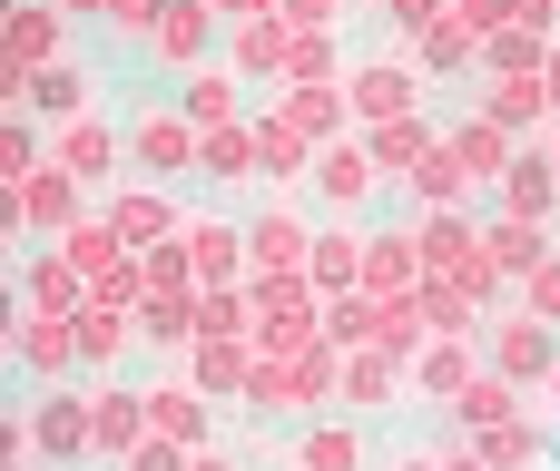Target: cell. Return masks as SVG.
<instances>
[{
  "label": "cell",
  "mask_w": 560,
  "mask_h": 471,
  "mask_svg": "<svg viewBox=\"0 0 560 471\" xmlns=\"http://www.w3.org/2000/svg\"><path fill=\"white\" fill-rule=\"evenodd\" d=\"M30 452H39V471H79V462H98V413H89V393H79V384H49V393H30Z\"/></svg>",
  "instance_id": "obj_1"
},
{
  "label": "cell",
  "mask_w": 560,
  "mask_h": 471,
  "mask_svg": "<svg viewBox=\"0 0 560 471\" xmlns=\"http://www.w3.org/2000/svg\"><path fill=\"white\" fill-rule=\"evenodd\" d=\"M345 98H354V128H394V118L423 108V59L413 49H374V59L345 69Z\"/></svg>",
  "instance_id": "obj_2"
},
{
  "label": "cell",
  "mask_w": 560,
  "mask_h": 471,
  "mask_svg": "<svg viewBox=\"0 0 560 471\" xmlns=\"http://www.w3.org/2000/svg\"><path fill=\"white\" fill-rule=\"evenodd\" d=\"M197 148H207V128H197L187 108H158V98H148V108L128 118V167H138V177H197Z\"/></svg>",
  "instance_id": "obj_3"
},
{
  "label": "cell",
  "mask_w": 560,
  "mask_h": 471,
  "mask_svg": "<svg viewBox=\"0 0 560 471\" xmlns=\"http://www.w3.org/2000/svg\"><path fill=\"white\" fill-rule=\"evenodd\" d=\"M482 344H492L482 364H502V374H512V384H532V393L551 384V364H560V325H541L522 295L502 305V325H482Z\"/></svg>",
  "instance_id": "obj_4"
},
{
  "label": "cell",
  "mask_w": 560,
  "mask_h": 471,
  "mask_svg": "<svg viewBox=\"0 0 560 471\" xmlns=\"http://www.w3.org/2000/svg\"><path fill=\"white\" fill-rule=\"evenodd\" d=\"M10 364L30 374V393L69 384V374H79V325H69V315H39V305H20V325H10Z\"/></svg>",
  "instance_id": "obj_5"
},
{
  "label": "cell",
  "mask_w": 560,
  "mask_h": 471,
  "mask_svg": "<svg viewBox=\"0 0 560 471\" xmlns=\"http://www.w3.org/2000/svg\"><path fill=\"white\" fill-rule=\"evenodd\" d=\"M49 167H69L79 187H108V177L128 167V128H108L98 108H89V118H59V138H49Z\"/></svg>",
  "instance_id": "obj_6"
},
{
  "label": "cell",
  "mask_w": 560,
  "mask_h": 471,
  "mask_svg": "<svg viewBox=\"0 0 560 471\" xmlns=\"http://www.w3.org/2000/svg\"><path fill=\"white\" fill-rule=\"evenodd\" d=\"M59 39H69V10H59V0H20V10H10V69H0V98H10V108H20V89H30V69L59 59Z\"/></svg>",
  "instance_id": "obj_7"
},
{
  "label": "cell",
  "mask_w": 560,
  "mask_h": 471,
  "mask_svg": "<svg viewBox=\"0 0 560 471\" xmlns=\"http://www.w3.org/2000/svg\"><path fill=\"white\" fill-rule=\"evenodd\" d=\"M20 305H39V315H79V305H89V275H79V256H69L59 236H39V246L20 256Z\"/></svg>",
  "instance_id": "obj_8"
},
{
  "label": "cell",
  "mask_w": 560,
  "mask_h": 471,
  "mask_svg": "<svg viewBox=\"0 0 560 471\" xmlns=\"http://www.w3.org/2000/svg\"><path fill=\"white\" fill-rule=\"evenodd\" d=\"M148 423H158L177 452H207V443H217V393H207L197 374H177V384H148Z\"/></svg>",
  "instance_id": "obj_9"
},
{
  "label": "cell",
  "mask_w": 560,
  "mask_h": 471,
  "mask_svg": "<svg viewBox=\"0 0 560 471\" xmlns=\"http://www.w3.org/2000/svg\"><path fill=\"white\" fill-rule=\"evenodd\" d=\"M10 226H30V236H69V226H79V177H69V167H30V177L10 187Z\"/></svg>",
  "instance_id": "obj_10"
},
{
  "label": "cell",
  "mask_w": 560,
  "mask_h": 471,
  "mask_svg": "<svg viewBox=\"0 0 560 471\" xmlns=\"http://www.w3.org/2000/svg\"><path fill=\"white\" fill-rule=\"evenodd\" d=\"M472 374H482V354H472V334H433V344L413 354V403H423V413H453Z\"/></svg>",
  "instance_id": "obj_11"
},
{
  "label": "cell",
  "mask_w": 560,
  "mask_h": 471,
  "mask_svg": "<svg viewBox=\"0 0 560 471\" xmlns=\"http://www.w3.org/2000/svg\"><path fill=\"white\" fill-rule=\"evenodd\" d=\"M89 413H98V462H128V452L158 433V423H148V384H108V374H98V384H89Z\"/></svg>",
  "instance_id": "obj_12"
},
{
  "label": "cell",
  "mask_w": 560,
  "mask_h": 471,
  "mask_svg": "<svg viewBox=\"0 0 560 471\" xmlns=\"http://www.w3.org/2000/svg\"><path fill=\"white\" fill-rule=\"evenodd\" d=\"M374 187H394V177L374 167V138H335V148L315 157V197H325V207H345V216H354Z\"/></svg>",
  "instance_id": "obj_13"
},
{
  "label": "cell",
  "mask_w": 560,
  "mask_h": 471,
  "mask_svg": "<svg viewBox=\"0 0 560 471\" xmlns=\"http://www.w3.org/2000/svg\"><path fill=\"white\" fill-rule=\"evenodd\" d=\"M217 30H226V10L217 0H167V20H158V69H207V49H217Z\"/></svg>",
  "instance_id": "obj_14"
},
{
  "label": "cell",
  "mask_w": 560,
  "mask_h": 471,
  "mask_svg": "<svg viewBox=\"0 0 560 471\" xmlns=\"http://www.w3.org/2000/svg\"><path fill=\"white\" fill-rule=\"evenodd\" d=\"M295 471H374V452H364V413H315V423L295 433Z\"/></svg>",
  "instance_id": "obj_15"
},
{
  "label": "cell",
  "mask_w": 560,
  "mask_h": 471,
  "mask_svg": "<svg viewBox=\"0 0 560 471\" xmlns=\"http://www.w3.org/2000/svg\"><path fill=\"white\" fill-rule=\"evenodd\" d=\"M246 256H256V275H305V266H315V226H305L295 207H266V216L246 226Z\"/></svg>",
  "instance_id": "obj_16"
},
{
  "label": "cell",
  "mask_w": 560,
  "mask_h": 471,
  "mask_svg": "<svg viewBox=\"0 0 560 471\" xmlns=\"http://www.w3.org/2000/svg\"><path fill=\"white\" fill-rule=\"evenodd\" d=\"M453 148H463L472 187H502V177H512V157H522V138H512L492 108H463V118H453Z\"/></svg>",
  "instance_id": "obj_17"
},
{
  "label": "cell",
  "mask_w": 560,
  "mask_h": 471,
  "mask_svg": "<svg viewBox=\"0 0 560 471\" xmlns=\"http://www.w3.org/2000/svg\"><path fill=\"white\" fill-rule=\"evenodd\" d=\"M108 216H118V236L128 246H167L187 216H177V197H167V177H138V187H118L108 197Z\"/></svg>",
  "instance_id": "obj_18"
},
{
  "label": "cell",
  "mask_w": 560,
  "mask_h": 471,
  "mask_svg": "<svg viewBox=\"0 0 560 471\" xmlns=\"http://www.w3.org/2000/svg\"><path fill=\"white\" fill-rule=\"evenodd\" d=\"M187 374H197L217 403H246V374H256V334H197V344H187Z\"/></svg>",
  "instance_id": "obj_19"
},
{
  "label": "cell",
  "mask_w": 560,
  "mask_h": 471,
  "mask_svg": "<svg viewBox=\"0 0 560 471\" xmlns=\"http://www.w3.org/2000/svg\"><path fill=\"white\" fill-rule=\"evenodd\" d=\"M394 393H413V374H404L384 344L345 354V384H335V403H345V413H394Z\"/></svg>",
  "instance_id": "obj_20"
},
{
  "label": "cell",
  "mask_w": 560,
  "mask_h": 471,
  "mask_svg": "<svg viewBox=\"0 0 560 471\" xmlns=\"http://www.w3.org/2000/svg\"><path fill=\"white\" fill-rule=\"evenodd\" d=\"M295 39H305V30H295L285 10H266V20H236V69L285 89V69H295Z\"/></svg>",
  "instance_id": "obj_21"
},
{
  "label": "cell",
  "mask_w": 560,
  "mask_h": 471,
  "mask_svg": "<svg viewBox=\"0 0 560 471\" xmlns=\"http://www.w3.org/2000/svg\"><path fill=\"white\" fill-rule=\"evenodd\" d=\"M20 108H30V118H89V108H98V79H89L79 59H49V69H30Z\"/></svg>",
  "instance_id": "obj_22"
},
{
  "label": "cell",
  "mask_w": 560,
  "mask_h": 471,
  "mask_svg": "<svg viewBox=\"0 0 560 471\" xmlns=\"http://www.w3.org/2000/svg\"><path fill=\"white\" fill-rule=\"evenodd\" d=\"M197 177H207V187H246V177H266V138H256V118H236V128H207V148H197Z\"/></svg>",
  "instance_id": "obj_23"
},
{
  "label": "cell",
  "mask_w": 560,
  "mask_h": 471,
  "mask_svg": "<svg viewBox=\"0 0 560 471\" xmlns=\"http://www.w3.org/2000/svg\"><path fill=\"white\" fill-rule=\"evenodd\" d=\"M187 256H197V285H246L256 275V256L226 216H187Z\"/></svg>",
  "instance_id": "obj_24"
},
{
  "label": "cell",
  "mask_w": 560,
  "mask_h": 471,
  "mask_svg": "<svg viewBox=\"0 0 560 471\" xmlns=\"http://www.w3.org/2000/svg\"><path fill=\"white\" fill-rule=\"evenodd\" d=\"M69 325H79V374H118V364H128V344H148V334H138V315H118V305H79Z\"/></svg>",
  "instance_id": "obj_25"
},
{
  "label": "cell",
  "mask_w": 560,
  "mask_h": 471,
  "mask_svg": "<svg viewBox=\"0 0 560 471\" xmlns=\"http://www.w3.org/2000/svg\"><path fill=\"white\" fill-rule=\"evenodd\" d=\"M502 207L551 226V216H560V148H522V157H512V177H502Z\"/></svg>",
  "instance_id": "obj_26"
},
{
  "label": "cell",
  "mask_w": 560,
  "mask_h": 471,
  "mask_svg": "<svg viewBox=\"0 0 560 471\" xmlns=\"http://www.w3.org/2000/svg\"><path fill=\"white\" fill-rule=\"evenodd\" d=\"M512 413H532V384H512L502 364H482V374L463 384V403H453L463 433H492V423H512Z\"/></svg>",
  "instance_id": "obj_27"
},
{
  "label": "cell",
  "mask_w": 560,
  "mask_h": 471,
  "mask_svg": "<svg viewBox=\"0 0 560 471\" xmlns=\"http://www.w3.org/2000/svg\"><path fill=\"white\" fill-rule=\"evenodd\" d=\"M423 256H433V275H463L472 256H482V226H472V207H423Z\"/></svg>",
  "instance_id": "obj_28"
},
{
  "label": "cell",
  "mask_w": 560,
  "mask_h": 471,
  "mask_svg": "<svg viewBox=\"0 0 560 471\" xmlns=\"http://www.w3.org/2000/svg\"><path fill=\"white\" fill-rule=\"evenodd\" d=\"M482 108H492L512 138H532V128L551 118V79H541V69H512V79H492V89H482Z\"/></svg>",
  "instance_id": "obj_29"
},
{
  "label": "cell",
  "mask_w": 560,
  "mask_h": 471,
  "mask_svg": "<svg viewBox=\"0 0 560 471\" xmlns=\"http://www.w3.org/2000/svg\"><path fill=\"white\" fill-rule=\"evenodd\" d=\"M413 187V207H472V167H463V148H453V128L433 138V157L404 177Z\"/></svg>",
  "instance_id": "obj_30"
},
{
  "label": "cell",
  "mask_w": 560,
  "mask_h": 471,
  "mask_svg": "<svg viewBox=\"0 0 560 471\" xmlns=\"http://www.w3.org/2000/svg\"><path fill=\"white\" fill-rule=\"evenodd\" d=\"M364 246H374L364 226H325V236H315V266H305V275H315L325 295H364Z\"/></svg>",
  "instance_id": "obj_31"
},
{
  "label": "cell",
  "mask_w": 560,
  "mask_h": 471,
  "mask_svg": "<svg viewBox=\"0 0 560 471\" xmlns=\"http://www.w3.org/2000/svg\"><path fill=\"white\" fill-rule=\"evenodd\" d=\"M472 443H482V462H492V471H541V462H551L541 413H512V423H492V433H472Z\"/></svg>",
  "instance_id": "obj_32"
},
{
  "label": "cell",
  "mask_w": 560,
  "mask_h": 471,
  "mask_svg": "<svg viewBox=\"0 0 560 471\" xmlns=\"http://www.w3.org/2000/svg\"><path fill=\"white\" fill-rule=\"evenodd\" d=\"M482 69H492V79H512V69H551V20H502V30L482 39Z\"/></svg>",
  "instance_id": "obj_33"
},
{
  "label": "cell",
  "mask_w": 560,
  "mask_h": 471,
  "mask_svg": "<svg viewBox=\"0 0 560 471\" xmlns=\"http://www.w3.org/2000/svg\"><path fill=\"white\" fill-rule=\"evenodd\" d=\"M364 138H374V167H384V177L404 187V177H413V167L433 157V138H443V128H433V118L413 108V118H394V128H364Z\"/></svg>",
  "instance_id": "obj_34"
},
{
  "label": "cell",
  "mask_w": 560,
  "mask_h": 471,
  "mask_svg": "<svg viewBox=\"0 0 560 471\" xmlns=\"http://www.w3.org/2000/svg\"><path fill=\"white\" fill-rule=\"evenodd\" d=\"M482 246H492V266H502L512 285H522V275H532V266L551 256V236H541V216H512V207H502V216L482 226Z\"/></svg>",
  "instance_id": "obj_35"
},
{
  "label": "cell",
  "mask_w": 560,
  "mask_h": 471,
  "mask_svg": "<svg viewBox=\"0 0 560 471\" xmlns=\"http://www.w3.org/2000/svg\"><path fill=\"white\" fill-rule=\"evenodd\" d=\"M177 108H187L197 128H236V118H246V108H236V69H217V59L187 69V98H177Z\"/></svg>",
  "instance_id": "obj_36"
},
{
  "label": "cell",
  "mask_w": 560,
  "mask_h": 471,
  "mask_svg": "<svg viewBox=\"0 0 560 471\" xmlns=\"http://www.w3.org/2000/svg\"><path fill=\"white\" fill-rule=\"evenodd\" d=\"M59 246L79 256V275H98V266H118V256H128V236H118V216H79V226H69Z\"/></svg>",
  "instance_id": "obj_37"
},
{
  "label": "cell",
  "mask_w": 560,
  "mask_h": 471,
  "mask_svg": "<svg viewBox=\"0 0 560 471\" xmlns=\"http://www.w3.org/2000/svg\"><path fill=\"white\" fill-rule=\"evenodd\" d=\"M158 20H167V0H108V10H98V30H108L118 49H158Z\"/></svg>",
  "instance_id": "obj_38"
},
{
  "label": "cell",
  "mask_w": 560,
  "mask_h": 471,
  "mask_svg": "<svg viewBox=\"0 0 560 471\" xmlns=\"http://www.w3.org/2000/svg\"><path fill=\"white\" fill-rule=\"evenodd\" d=\"M30 167H49V148H39V128H30V108H10V128H0V177L20 187Z\"/></svg>",
  "instance_id": "obj_39"
},
{
  "label": "cell",
  "mask_w": 560,
  "mask_h": 471,
  "mask_svg": "<svg viewBox=\"0 0 560 471\" xmlns=\"http://www.w3.org/2000/svg\"><path fill=\"white\" fill-rule=\"evenodd\" d=\"M512 295H522V305H532L541 325H560V256H541V266H532V275H522Z\"/></svg>",
  "instance_id": "obj_40"
},
{
  "label": "cell",
  "mask_w": 560,
  "mask_h": 471,
  "mask_svg": "<svg viewBox=\"0 0 560 471\" xmlns=\"http://www.w3.org/2000/svg\"><path fill=\"white\" fill-rule=\"evenodd\" d=\"M285 79H345L335 39H325V30H305V39H295V69H285Z\"/></svg>",
  "instance_id": "obj_41"
},
{
  "label": "cell",
  "mask_w": 560,
  "mask_h": 471,
  "mask_svg": "<svg viewBox=\"0 0 560 471\" xmlns=\"http://www.w3.org/2000/svg\"><path fill=\"white\" fill-rule=\"evenodd\" d=\"M118 471H187V452H177L167 433H148V443H138V452H128V462H118Z\"/></svg>",
  "instance_id": "obj_42"
},
{
  "label": "cell",
  "mask_w": 560,
  "mask_h": 471,
  "mask_svg": "<svg viewBox=\"0 0 560 471\" xmlns=\"http://www.w3.org/2000/svg\"><path fill=\"white\" fill-rule=\"evenodd\" d=\"M345 10H354V0H285V20H295V30H335Z\"/></svg>",
  "instance_id": "obj_43"
},
{
  "label": "cell",
  "mask_w": 560,
  "mask_h": 471,
  "mask_svg": "<svg viewBox=\"0 0 560 471\" xmlns=\"http://www.w3.org/2000/svg\"><path fill=\"white\" fill-rule=\"evenodd\" d=\"M187 471H246V462H236L226 443H207V452H187Z\"/></svg>",
  "instance_id": "obj_44"
},
{
  "label": "cell",
  "mask_w": 560,
  "mask_h": 471,
  "mask_svg": "<svg viewBox=\"0 0 560 471\" xmlns=\"http://www.w3.org/2000/svg\"><path fill=\"white\" fill-rule=\"evenodd\" d=\"M217 10H226V30H236V20H266V10H285V0H217Z\"/></svg>",
  "instance_id": "obj_45"
},
{
  "label": "cell",
  "mask_w": 560,
  "mask_h": 471,
  "mask_svg": "<svg viewBox=\"0 0 560 471\" xmlns=\"http://www.w3.org/2000/svg\"><path fill=\"white\" fill-rule=\"evenodd\" d=\"M394 471H443V452L423 443V452H394Z\"/></svg>",
  "instance_id": "obj_46"
},
{
  "label": "cell",
  "mask_w": 560,
  "mask_h": 471,
  "mask_svg": "<svg viewBox=\"0 0 560 471\" xmlns=\"http://www.w3.org/2000/svg\"><path fill=\"white\" fill-rule=\"evenodd\" d=\"M541 79H551V118H560V39H551V69H541Z\"/></svg>",
  "instance_id": "obj_47"
},
{
  "label": "cell",
  "mask_w": 560,
  "mask_h": 471,
  "mask_svg": "<svg viewBox=\"0 0 560 471\" xmlns=\"http://www.w3.org/2000/svg\"><path fill=\"white\" fill-rule=\"evenodd\" d=\"M59 10H69V20H98V10H108V0H59Z\"/></svg>",
  "instance_id": "obj_48"
},
{
  "label": "cell",
  "mask_w": 560,
  "mask_h": 471,
  "mask_svg": "<svg viewBox=\"0 0 560 471\" xmlns=\"http://www.w3.org/2000/svg\"><path fill=\"white\" fill-rule=\"evenodd\" d=\"M541 413H560V364H551V384H541Z\"/></svg>",
  "instance_id": "obj_49"
},
{
  "label": "cell",
  "mask_w": 560,
  "mask_h": 471,
  "mask_svg": "<svg viewBox=\"0 0 560 471\" xmlns=\"http://www.w3.org/2000/svg\"><path fill=\"white\" fill-rule=\"evenodd\" d=\"M354 10H384V0H354Z\"/></svg>",
  "instance_id": "obj_50"
}]
</instances>
